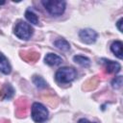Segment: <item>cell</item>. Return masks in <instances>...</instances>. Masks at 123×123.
Here are the masks:
<instances>
[{
  "label": "cell",
  "mask_w": 123,
  "mask_h": 123,
  "mask_svg": "<svg viewBox=\"0 0 123 123\" xmlns=\"http://www.w3.org/2000/svg\"><path fill=\"white\" fill-rule=\"evenodd\" d=\"M44 8L52 15H61L65 9V2L59 0H43L41 1Z\"/></svg>",
  "instance_id": "1"
},
{
  "label": "cell",
  "mask_w": 123,
  "mask_h": 123,
  "mask_svg": "<svg viewBox=\"0 0 123 123\" xmlns=\"http://www.w3.org/2000/svg\"><path fill=\"white\" fill-rule=\"evenodd\" d=\"M77 73L76 70L72 67H62L60 68L57 72H56V80L59 83L62 84H66V83H70L72 82L75 77H76Z\"/></svg>",
  "instance_id": "2"
},
{
  "label": "cell",
  "mask_w": 123,
  "mask_h": 123,
  "mask_svg": "<svg viewBox=\"0 0 123 123\" xmlns=\"http://www.w3.org/2000/svg\"><path fill=\"white\" fill-rule=\"evenodd\" d=\"M31 115H32V118L35 122L42 123L48 118V111L42 104L34 103L32 105Z\"/></svg>",
  "instance_id": "3"
},
{
  "label": "cell",
  "mask_w": 123,
  "mask_h": 123,
  "mask_svg": "<svg viewBox=\"0 0 123 123\" xmlns=\"http://www.w3.org/2000/svg\"><path fill=\"white\" fill-rule=\"evenodd\" d=\"M14 35L21 39H29L33 35V28L24 21H19L14 28Z\"/></svg>",
  "instance_id": "4"
},
{
  "label": "cell",
  "mask_w": 123,
  "mask_h": 123,
  "mask_svg": "<svg viewBox=\"0 0 123 123\" xmlns=\"http://www.w3.org/2000/svg\"><path fill=\"white\" fill-rule=\"evenodd\" d=\"M79 37L83 42L87 43V44H91L96 40L97 34L92 29H84V30L80 31Z\"/></svg>",
  "instance_id": "5"
},
{
  "label": "cell",
  "mask_w": 123,
  "mask_h": 123,
  "mask_svg": "<svg viewBox=\"0 0 123 123\" xmlns=\"http://www.w3.org/2000/svg\"><path fill=\"white\" fill-rule=\"evenodd\" d=\"M104 64H105V69L108 73H118L121 69V66L118 62H113V61H109L106 59H102Z\"/></svg>",
  "instance_id": "6"
},
{
  "label": "cell",
  "mask_w": 123,
  "mask_h": 123,
  "mask_svg": "<svg viewBox=\"0 0 123 123\" xmlns=\"http://www.w3.org/2000/svg\"><path fill=\"white\" fill-rule=\"evenodd\" d=\"M45 62L51 66L53 65H59L60 63L62 62V59L61 57H59L58 55L56 54H53V53H49L45 56V59H44Z\"/></svg>",
  "instance_id": "7"
},
{
  "label": "cell",
  "mask_w": 123,
  "mask_h": 123,
  "mask_svg": "<svg viewBox=\"0 0 123 123\" xmlns=\"http://www.w3.org/2000/svg\"><path fill=\"white\" fill-rule=\"evenodd\" d=\"M12 68H11V65L7 60V58L2 54L0 53V71L3 72L4 74H9L11 72Z\"/></svg>",
  "instance_id": "8"
},
{
  "label": "cell",
  "mask_w": 123,
  "mask_h": 123,
  "mask_svg": "<svg viewBox=\"0 0 123 123\" xmlns=\"http://www.w3.org/2000/svg\"><path fill=\"white\" fill-rule=\"evenodd\" d=\"M111 52L119 59H122V42L121 41H114L111 46Z\"/></svg>",
  "instance_id": "9"
},
{
  "label": "cell",
  "mask_w": 123,
  "mask_h": 123,
  "mask_svg": "<svg viewBox=\"0 0 123 123\" xmlns=\"http://www.w3.org/2000/svg\"><path fill=\"white\" fill-rule=\"evenodd\" d=\"M20 56L27 62H36L39 58V54L36 52H20Z\"/></svg>",
  "instance_id": "10"
},
{
  "label": "cell",
  "mask_w": 123,
  "mask_h": 123,
  "mask_svg": "<svg viewBox=\"0 0 123 123\" xmlns=\"http://www.w3.org/2000/svg\"><path fill=\"white\" fill-rule=\"evenodd\" d=\"M73 60H74L75 62L79 63L80 65H82V66H84V67H88L89 64H90L89 59L86 58V57H85V56L78 55V56H75V57L73 58Z\"/></svg>",
  "instance_id": "11"
},
{
  "label": "cell",
  "mask_w": 123,
  "mask_h": 123,
  "mask_svg": "<svg viewBox=\"0 0 123 123\" xmlns=\"http://www.w3.org/2000/svg\"><path fill=\"white\" fill-rule=\"evenodd\" d=\"M54 44H55V46H56L57 48L62 50V51H67V50L70 49V44H69L65 39H63V38H59V39H57V40L54 42Z\"/></svg>",
  "instance_id": "12"
},
{
  "label": "cell",
  "mask_w": 123,
  "mask_h": 123,
  "mask_svg": "<svg viewBox=\"0 0 123 123\" xmlns=\"http://www.w3.org/2000/svg\"><path fill=\"white\" fill-rule=\"evenodd\" d=\"M25 16H26L27 20H28L29 22H31L32 24H35V25L38 24V18H37V14L34 13L32 11H27V12H25Z\"/></svg>",
  "instance_id": "13"
},
{
  "label": "cell",
  "mask_w": 123,
  "mask_h": 123,
  "mask_svg": "<svg viewBox=\"0 0 123 123\" xmlns=\"http://www.w3.org/2000/svg\"><path fill=\"white\" fill-rule=\"evenodd\" d=\"M33 82H34V84H35L37 87H39V88H44V87L47 86L46 82H45V81L43 80V78L40 77V76L35 75V76L33 77Z\"/></svg>",
  "instance_id": "14"
},
{
  "label": "cell",
  "mask_w": 123,
  "mask_h": 123,
  "mask_svg": "<svg viewBox=\"0 0 123 123\" xmlns=\"http://www.w3.org/2000/svg\"><path fill=\"white\" fill-rule=\"evenodd\" d=\"M111 85L114 88H119L122 85V76H118V77H115V79L112 80L111 82Z\"/></svg>",
  "instance_id": "15"
},
{
  "label": "cell",
  "mask_w": 123,
  "mask_h": 123,
  "mask_svg": "<svg viewBox=\"0 0 123 123\" xmlns=\"http://www.w3.org/2000/svg\"><path fill=\"white\" fill-rule=\"evenodd\" d=\"M122 22H123V18H120L118 21H117V27H118V30L120 32H123V28H122Z\"/></svg>",
  "instance_id": "16"
},
{
  "label": "cell",
  "mask_w": 123,
  "mask_h": 123,
  "mask_svg": "<svg viewBox=\"0 0 123 123\" xmlns=\"http://www.w3.org/2000/svg\"><path fill=\"white\" fill-rule=\"evenodd\" d=\"M78 123H92V122H89L88 120H86V119H85V118H83V119H80Z\"/></svg>",
  "instance_id": "17"
},
{
  "label": "cell",
  "mask_w": 123,
  "mask_h": 123,
  "mask_svg": "<svg viewBox=\"0 0 123 123\" xmlns=\"http://www.w3.org/2000/svg\"><path fill=\"white\" fill-rule=\"evenodd\" d=\"M3 4H5V1H0V5H3Z\"/></svg>",
  "instance_id": "18"
}]
</instances>
